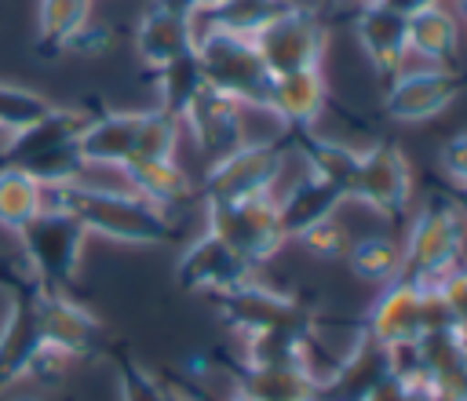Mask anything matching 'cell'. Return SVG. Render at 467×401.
Masks as SVG:
<instances>
[{
    "label": "cell",
    "instance_id": "cell-1",
    "mask_svg": "<svg viewBox=\"0 0 467 401\" xmlns=\"http://www.w3.org/2000/svg\"><path fill=\"white\" fill-rule=\"evenodd\" d=\"M44 208H62L80 219L88 233H99L117 244H168L175 237V222L168 211L146 204L131 190H102L88 182L44 186Z\"/></svg>",
    "mask_w": 467,
    "mask_h": 401
},
{
    "label": "cell",
    "instance_id": "cell-2",
    "mask_svg": "<svg viewBox=\"0 0 467 401\" xmlns=\"http://www.w3.org/2000/svg\"><path fill=\"white\" fill-rule=\"evenodd\" d=\"M467 262V215L452 197H427L401 241V281L416 288H438L456 266Z\"/></svg>",
    "mask_w": 467,
    "mask_h": 401
},
{
    "label": "cell",
    "instance_id": "cell-3",
    "mask_svg": "<svg viewBox=\"0 0 467 401\" xmlns=\"http://www.w3.org/2000/svg\"><path fill=\"white\" fill-rule=\"evenodd\" d=\"M91 113L77 106H51L36 124L15 131L0 149V164L29 171L40 186H69L84 175V157L77 149L80 131L88 128Z\"/></svg>",
    "mask_w": 467,
    "mask_h": 401
},
{
    "label": "cell",
    "instance_id": "cell-4",
    "mask_svg": "<svg viewBox=\"0 0 467 401\" xmlns=\"http://www.w3.org/2000/svg\"><path fill=\"white\" fill-rule=\"evenodd\" d=\"M15 237L22 244V259H26L22 266L29 270V277L36 281L40 292H66L73 284L80 252L88 241V230L80 226L77 215H69L62 208H44Z\"/></svg>",
    "mask_w": 467,
    "mask_h": 401
},
{
    "label": "cell",
    "instance_id": "cell-5",
    "mask_svg": "<svg viewBox=\"0 0 467 401\" xmlns=\"http://www.w3.org/2000/svg\"><path fill=\"white\" fill-rule=\"evenodd\" d=\"M197 62L204 73V84L230 95L241 106L263 109L270 102V84L274 77L266 73L255 44L248 36H234L223 29H201L197 33Z\"/></svg>",
    "mask_w": 467,
    "mask_h": 401
},
{
    "label": "cell",
    "instance_id": "cell-6",
    "mask_svg": "<svg viewBox=\"0 0 467 401\" xmlns=\"http://www.w3.org/2000/svg\"><path fill=\"white\" fill-rule=\"evenodd\" d=\"M288 153H292V142H285V139H255V142L244 139L237 149H230L208 164L204 182H201V200L230 204V200L274 193V186L281 182V171L288 164Z\"/></svg>",
    "mask_w": 467,
    "mask_h": 401
},
{
    "label": "cell",
    "instance_id": "cell-7",
    "mask_svg": "<svg viewBox=\"0 0 467 401\" xmlns=\"http://www.w3.org/2000/svg\"><path fill=\"white\" fill-rule=\"evenodd\" d=\"M204 222H208V233L226 241L252 266L270 262L288 241L277 215V193L230 200V204H204Z\"/></svg>",
    "mask_w": 467,
    "mask_h": 401
},
{
    "label": "cell",
    "instance_id": "cell-8",
    "mask_svg": "<svg viewBox=\"0 0 467 401\" xmlns=\"http://www.w3.org/2000/svg\"><path fill=\"white\" fill-rule=\"evenodd\" d=\"M252 44H255L266 73L285 77V73H299V69H321L328 33H325V22L310 7L292 4L270 26H263L252 36Z\"/></svg>",
    "mask_w": 467,
    "mask_h": 401
},
{
    "label": "cell",
    "instance_id": "cell-9",
    "mask_svg": "<svg viewBox=\"0 0 467 401\" xmlns=\"http://www.w3.org/2000/svg\"><path fill=\"white\" fill-rule=\"evenodd\" d=\"M350 200H361L376 215L401 222L412 204V164L398 142H372L358 149V171Z\"/></svg>",
    "mask_w": 467,
    "mask_h": 401
},
{
    "label": "cell",
    "instance_id": "cell-10",
    "mask_svg": "<svg viewBox=\"0 0 467 401\" xmlns=\"http://www.w3.org/2000/svg\"><path fill=\"white\" fill-rule=\"evenodd\" d=\"M219 314V321L226 328H234L237 335H255V332H277V328H296V332H314V317L310 310L292 299L288 292L266 288L259 281H248L234 292L212 295L208 299Z\"/></svg>",
    "mask_w": 467,
    "mask_h": 401
},
{
    "label": "cell",
    "instance_id": "cell-11",
    "mask_svg": "<svg viewBox=\"0 0 467 401\" xmlns=\"http://www.w3.org/2000/svg\"><path fill=\"white\" fill-rule=\"evenodd\" d=\"M463 77L456 69L427 66V69H401L394 80H387V91L379 98L383 113L398 124H423L445 113L463 95Z\"/></svg>",
    "mask_w": 467,
    "mask_h": 401
},
{
    "label": "cell",
    "instance_id": "cell-12",
    "mask_svg": "<svg viewBox=\"0 0 467 401\" xmlns=\"http://www.w3.org/2000/svg\"><path fill=\"white\" fill-rule=\"evenodd\" d=\"M252 273H255V266L208 230L201 237H193L182 248V255L175 259V284L182 292H197V295H208V299L248 284Z\"/></svg>",
    "mask_w": 467,
    "mask_h": 401
},
{
    "label": "cell",
    "instance_id": "cell-13",
    "mask_svg": "<svg viewBox=\"0 0 467 401\" xmlns=\"http://www.w3.org/2000/svg\"><path fill=\"white\" fill-rule=\"evenodd\" d=\"M36 321H40L44 346L55 350L58 357L69 361V357L102 354V343H106L102 321L80 303H73L66 292H36Z\"/></svg>",
    "mask_w": 467,
    "mask_h": 401
},
{
    "label": "cell",
    "instance_id": "cell-14",
    "mask_svg": "<svg viewBox=\"0 0 467 401\" xmlns=\"http://www.w3.org/2000/svg\"><path fill=\"white\" fill-rule=\"evenodd\" d=\"M390 372H394V350L379 346L368 332H361L354 346L325 375H317L314 401H365Z\"/></svg>",
    "mask_w": 467,
    "mask_h": 401
},
{
    "label": "cell",
    "instance_id": "cell-15",
    "mask_svg": "<svg viewBox=\"0 0 467 401\" xmlns=\"http://www.w3.org/2000/svg\"><path fill=\"white\" fill-rule=\"evenodd\" d=\"M36 292H40L36 284L11 292V303L0 324V394L15 386V379L29 375L33 361L47 350L36 321Z\"/></svg>",
    "mask_w": 467,
    "mask_h": 401
},
{
    "label": "cell",
    "instance_id": "cell-16",
    "mask_svg": "<svg viewBox=\"0 0 467 401\" xmlns=\"http://www.w3.org/2000/svg\"><path fill=\"white\" fill-rule=\"evenodd\" d=\"M423 288L409 284V281H390L383 284V292L376 295V303L365 314V328L379 346L387 350H405L423 335Z\"/></svg>",
    "mask_w": 467,
    "mask_h": 401
},
{
    "label": "cell",
    "instance_id": "cell-17",
    "mask_svg": "<svg viewBox=\"0 0 467 401\" xmlns=\"http://www.w3.org/2000/svg\"><path fill=\"white\" fill-rule=\"evenodd\" d=\"M241 109H244V106L234 102L230 95H223V91H215V87H204V91L190 102V109L182 113L179 124L190 128V135H193V142H197V149H201L204 157L219 160L223 153L237 149V146L244 142V117H241Z\"/></svg>",
    "mask_w": 467,
    "mask_h": 401
},
{
    "label": "cell",
    "instance_id": "cell-18",
    "mask_svg": "<svg viewBox=\"0 0 467 401\" xmlns=\"http://www.w3.org/2000/svg\"><path fill=\"white\" fill-rule=\"evenodd\" d=\"M354 33L361 51L368 55V66L376 77L394 80L409 62V18L383 7V4H361L354 18Z\"/></svg>",
    "mask_w": 467,
    "mask_h": 401
},
{
    "label": "cell",
    "instance_id": "cell-19",
    "mask_svg": "<svg viewBox=\"0 0 467 401\" xmlns=\"http://www.w3.org/2000/svg\"><path fill=\"white\" fill-rule=\"evenodd\" d=\"M325 102H328L325 73L321 69H299V73L274 77L266 113L281 120L285 135H303L325 113Z\"/></svg>",
    "mask_w": 467,
    "mask_h": 401
},
{
    "label": "cell",
    "instance_id": "cell-20",
    "mask_svg": "<svg viewBox=\"0 0 467 401\" xmlns=\"http://www.w3.org/2000/svg\"><path fill=\"white\" fill-rule=\"evenodd\" d=\"M139 120H142V109H113V113L91 117L88 128L77 139V149H80L84 164L124 168L135 157Z\"/></svg>",
    "mask_w": 467,
    "mask_h": 401
},
{
    "label": "cell",
    "instance_id": "cell-21",
    "mask_svg": "<svg viewBox=\"0 0 467 401\" xmlns=\"http://www.w3.org/2000/svg\"><path fill=\"white\" fill-rule=\"evenodd\" d=\"M343 200H347V197H343L336 186H328L325 179L303 171V175L277 197V215H281L285 237L296 241L303 230H310V226L332 219V215L339 211Z\"/></svg>",
    "mask_w": 467,
    "mask_h": 401
},
{
    "label": "cell",
    "instance_id": "cell-22",
    "mask_svg": "<svg viewBox=\"0 0 467 401\" xmlns=\"http://www.w3.org/2000/svg\"><path fill=\"white\" fill-rule=\"evenodd\" d=\"M193 47H197L193 18L171 15V11L157 7V4L135 26V51L150 69H157V66H164V62H171V58H179V55H186Z\"/></svg>",
    "mask_w": 467,
    "mask_h": 401
},
{
    "label": "cell",
    "instance_id": "cell-23",
    "mask_svg": "<svg viewBox=\"0 0 467 401\" xmlns=\"http://www.w3.org/2000/svg\"><path fill=\"white\" fill-rule=\"evenodd\" d=\"M120 171H124L131 193L142 197L146 204L161 208V211H171V208L193 200V193H197L190 175L175 164V157H168V160H131Z\"/></svg>",
    "mask_w": 467,
    "mask_h": 401
},
{
    "label": "cell",
    "instance_id": "cell-24",
    "mask_svg": "<svg viewBox=\"0 0 467 401\" xmlns=\"http://www.w3.org/2000/svg\"><path fill=\"white\" fill-rule=\"evenodd\" d=\"M456 51H460V22L452 11L434 4L427 11L409 15V55L427 58L441 69H452Z\"/></svg>",
    "mask_w": 467,
    "mask_h": 401
},
{
    "label": "cell",
    "instance_id": "cell-25",
    "mask_svg": "<svg viewBox=\"0 0 467 401\" xmlns=\"http://www.w3.org/2000/svg\"><path fill=\"white\" fill-rule=\"evenodd\" d=\"M317 372L314 368H259L237 365V394L252 401H314Z\"/></svg>",
    "mask_w": 467,
    "mask_h": 401
},
{
    "label": "cell",
    "instance_id": "cell-26",
    "mask_svg": "<svg viewBox=\"0 0 467 401\" xmlns=\"http://www.w3.org/2000/svg\"><path fill=\"white\" fill-rule=\"evenodd\" d=\"M288 139H292L296 153L303 157L306 171L325 179L328 186H336L350 200V186H354V171H358V149L347 142H336V139H317L314 131L288 135Z\"/></svg>",
    "mask_w": 467,
    "mask_h": 401
},
{
    "label": "cell",
    "instance_id": "cell-27",
    "mask_svg": "<svg viewBox=\"0 0 467 401\" xmlns=\"http://www.w3.org/2000/svg\"><path fill=\"white\" fill-rule=\"evenodd\" d=\"M153 80H157V98H161L157 109H164L175 120H182V113L190 109V102L208 87L204 84V73H201V62H197V51H186V55L157 66L153 69Z\"/></svg>",
    "mask_w": 467,
    "mask_h": 401
},
{
    "label": "cell",
    "instance_id": "cell-28",
    "mask_svg": "<svg viewBox=\"0 0 467 401\" xmlns=\"http://www.w3.org/2000/svg\"><path fill=\"white\" fill-rule=\"evenodd\" d=\"M244 365L259 368H314L310 365V332L277 328L244 335Z\"/></svg>",
    "mask_w": 467,
    "mask_h": 401
},
{
    "label": "cell",
    "instance_id": "cell-29",
    "mask_svg": "<svg viewBox=\"0 0 467 401\" xmlns=\"http://www.w3.org/2000/svg\"><path fill=\"white\" fill-rule=\"evenodd\" d=\"M347 266L368 281V284H390L401 273V241L394 233H365L350 241L347 248Z\"/></svg>",
    "mask_w": 467,
    "mask_h": 401
},
{
    "label": "cell",
    "instance_id": "cell-30",
    "mask_svg": "<svg viewBox=\"0 0 467 401\" xmlns=\"http://www.w3.org/2000/svg\"><path fill=\"white\" fill-rule=\"evenodd\" d=\"M288 7L292 0H215L204 11V29H223V33L252 40L263 26H270Z\"/></svg>",
    "mask_w": 467,
    "mask_h": 401
},
{
    "label": "cell",
    "instance_id": "cell-31",
    "mask_svg": "<svg viewBox=\"0 0 467 401\" xmlns=\"http://www.w3.org/2000/svg\"><path fill=\"white\" fill-rule=\"evenodd\" d=\"M40 211H44V186L29 171L0 164V226L18 233Z\"/></svg>",
    "mask_w": 467,
    "mask_h": 401
},
{
    "label": "cell",
    "instance_id": "cell-32",
    "mask_svg": "<svg viewBox=\"0 0 467 401\" xmlns=\"http://www.w3.org/2000/svg\"><path fill=\"white\" fill-rule=\"evenodd\" d=\"M91 18V0H40L36 11V47L58 55L62 44Z\"/></svg>",
    "mask_w": 467,
    "mask_h": 401
},
{
    "label": "cell",
    "instance_id": "cell-33",
    "mask_svg": "<svg viewBox=\"0 0 467 401\" xmlns=\"http://www.w3.org/2000/svg\"><path fill=\"white\" fill-rule=\"evenodd\" d=\"M365 401H438V394L431 379L412 365L409 346H405V350H394V372Z\"/></svg>",
    "mask_w": 467,
    "mask_h": 401
},
{
    "label": "cell",
    "instance_id": "cell-34",
    "mask_svg": "<svg viewBox=\"0 0 467 401\" xmlns=\"http://www.w3.org/2000/svg\"><path fill=\"white\" fill-rule=\"evenodd\" d=\"M179 128L182 124L175 117H168L164 109H142L139 139H135V157L131 160H168V157H175Z\"/></svg>",
    "mask_w": 467,
    "mask_h": 401
},
{
    "label": "cell",
    "instance_id": "cell-35",
    "mask_svg": "<svg viewBox=\"0 0 467 401\" xmlns=\"http://www.w3.org/2000/svg\"><path fill=\"white\" fill-rule=\"evenodd\" d=\"M51 109V102L22 84H7L0 80V131L15 135V131H26L29 124H36L44 113Z\"/></svg>",
    "mask_w": 467,
    "mask_h": 401
},
{
    "label": "cell",
    "instance_id": "cell-36",
    "mask_svg": "<svg viewBox=\"0 0 467 401\" xmlns=\"http://www.w3.org/2000/svg\"><path fill=\"white\" fill-rule=\"evenodd\" d=\"M296 241H299L310 255H317V259H325V262L347 259V248H350V233L336 222V215L325 219V222H317V226H310V230H303Z\"/></svg>",
    "mask_w": 467,
    "mask_h": 401
},
{
    "label": "cell",
    "instance_id": "cell-37",
    "mask_svg": "<svg viewBox=\"0 0 467 401\" xmlns=\"http://www.w3.org/2000/svg\"><path fill=\"white\" fill-rule=\"evenodd\" d=\"M117 390L120 401H168V390L131 357H117Z\"/></svg>",
    "mask_w": 467,
    "mask_h": 401
},
{
    "label": "cell",
    "instance_id": "cell-38",
    "mask_svg": "<svg viewBox=\"0 0 467 401\" xmlns=\"http://www.w3.org/2000/svg\"><path fill=\"white\" fill-rule=\"evenodd\" d=\"M113 47V29L109 26H102V22H84L66 44H62V51L58 55H77V58H99V55H106Z\"/></svg>",
    "mask_w": 467,
    "mask_h": 401
},
{
    "label": "cell",
    "instance_id": "cell-39",
    "mask_svg": "<svg viewBox=\"0 0 467 401\" xmlns=\"http://www.w3.org/2000/svg\"><path fill=\"white\" fill-rule=\"evenodd\" d=\"M438 288H441V295H445V303H449V314H452L456 332H460L463 343H467V262L456 266Z\"/></svg>",
    "mask_w": 467,
    "mask_h": 401
},
{
    "label": "cell",
    "instance_id": "cell-40",
    "mask_svg": "<svg viewBox=\"0 0 467 401\" xmlns=\"http://www.w3.org/2000/svg\"><path fill=\"white\" fill-rule=\"evenodd\" d=\"M438 168L445 171V179H452L460 190H467V131H460V135L441 142Z\"/></svg>",
    "mask_w": 467,
    "mask_h": 401
},
{
    "label": "cell",
    "instance_id": "cell-41",
    "mask_svg": "<svg viewBox=\"0 0 467 401\" xmlns=\"http://www.w3.org/2000/svg\"><path fill=\"white\" fill-rule=\"evenodd\" d=\"M29 284H36V281L29 277L26 266H18V262H11V259H0V288L22 292V288H29Z\"/></svg>",
    "mask_w": 467,
    "mask_h": 401
},
{
    "label": "cell",
    "instance_id": "cell-42",
    "mask_svg": "<svg viewBox=\"0 0 467 401\" xmlns=\"http://www.w3.org/2000/svg\"><path fill=\"white\" fill-rule=\"evenodd\" d=\"M153 4L171 11V15H182V18H197V15H204L212 7V0H153Z\"/></svg>",
    "mask_w": 467,
    "mask_h": 401
},
{
    "label": "cell",
    "instance_id": "cell-43",
    "mask_svg": "<svg viewBox=\"0 0 467 401\" xmlns=\"http://www.w3.org/2000/svg\"><path fill=\"white\" fill-rule=\"evenodd\" d=\"M379 4L409 18V15H416V11H427V7H434V4H441V0H379Z\"/></svg>",
    "mask_w": 467,
    "mask_h": 401
},
{
    "label": "cell",
    "instance_id": "cell-44",
    "mask_svg": "<svg viewBox=\"0 0 467 401\" xmlns=\"http://www.w3.org/2000/svg\"><path fill=\"white\" fill-rule=\"evenodd\" d=\"M0 401H40V397H33V394H15V397H4V394H0Z\"/></svg>",
    "mask_w": 467,
    "mask_h": 401
},
{
    "label": "cell",
    "instance_id": "cell-45",
    "mask_svg": "<svg viewBox=\"0 0 467 401\" xmlns=\"http://www.w3.org/2000/svg\"><path fill=\"white\" fill-rule=\"evenodd\" d=\"M226 401H252V397H244V394H237V390H234V394H230Z\"/></svg>",
    "mask_w": 467,
    "mask_h": 401
},
{
    "label": "cell",
    "instance_id": "cell-46",
    "mask_svg": "<svg viewBox=\"0 0 467 401\" xmlns=\"http://www.w3.org/2000/svg\"><path fill=\"white\" fill-rule=\"evenodd\" d=\"M456 11H460V15L467 18V0H456Z\"/></svg>",
    "mask_w": 467,
    "mask_h": 401
},
{
    "label": "cell",
    "instance_id": "cell-47",
    "mask_svg": "<svg viewBox=\"0 0 467 401\" xmlns=\"http://www.w3.org/2000/svg\"><path fill=\"white\" fill-rule=\"evenodd\" d=\"M168 401H186V397H179V394H171V390H168Z\"/></svg>",
    "mask_w": 467,
    "mask_h": 401
},
{
    "label": "cell",
    "instance_id": "cell-48",
    "mask_svg": "<svg viewBox=\"0 0 467 401\" xmlns=\"http://www.w3.org/2000/svg\"><path fill=\"white\" fill-rule=\"evenodd\" d=\"M361 4H379V0H361Z\"/></svg>",
    "mask_w": 467,
    "mask_h": 401
},
{
    "label": "cell",
    "instance_id": "cell-49",
    "mask_svg": "<svg viewBox=\"0 0 467 401\" xmlns=\"http://www.w3.org/2000/svg\"><path fill=\"white\" fill-rule=\"evenodd\" d=\"M212 4H215V0H212Z\"/></svg>",
    "mask_w": 467,
    "mask_h": 401
}]
</instances>
